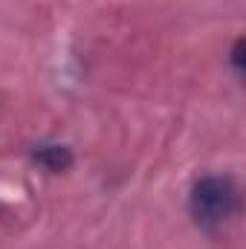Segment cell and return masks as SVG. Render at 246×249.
I'll return each instance as SVG.
<instances>
[{"label":"cell","mask_w":246,"mask_h":249,"mask_svg":"<svg viewBox=\"0 0 246 249\" xmlns=\"http://www.w3.org/2000/svg\"><path fill=\"white\" fill-rule=\"evenodd\" d=\"M238 206H241L238 186L229 177H220V174L200 177L191 186V194H188V214H191L194 226L209 232V235L220 232L238 214Z\"/></svg>","instance_id":"obj_1"},{"label":"cell","mask_w":246,"mask_h":249,"mask_svg":"<svg viewBox=\"0 0 246 249\" xmlns=\"http://www.w3.org/2000/svg\"><path fill=\"white\" fill-rule=\"evenodd\" d=\"M32 157H35V162H38L41 168H47V171H53V174H61V171H67V168L72 165V151H70L67 145H58V142L38 145V148L32 151Z\"/></svg>","instance_id":"obj_2"},{"label":"cell","mask_w":246,"mask_h":249,"mask_svg":"<svg viewBox=\"0 0 246 249\" xmlns=\"http://www.w3.org/2000/svg\"><path fill=\"white\" fill-rule=\"evenodd\" d=\"M229 61H232V70H235V75H244V38H238V41H235Z\"/></svg>","instance_id":"obj_3"}]
</instances>
